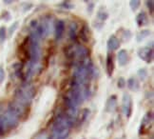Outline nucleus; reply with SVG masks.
<instances>
[{
  "mask_svg": "<svg viewBox=\"0 0 154 139\" xmlns=\"http://www.w3.org/2000/svg\"><path fill=\"white\" fill-rule=\"evenodd\" d=\"M4 79H5V70L3 69V67L0 66V84H2Z\"/></svg>",
  "mask_w": 154,
  "mask_h": 139,
  "instance_id": "27",
  "label": "nucleus"
},
{
  "mask_svg": "<svg viewBox=\"0 0 154 139\" xmlns=\"http://www.w3.org/2000/svg\"><path fill=\"white\" fill-rule=\"evenodd\" d=\"M77 31H78V25L75 21L70 22L69 28V36L72 41H76L77 39Z\"/></svg>",
  "mask_w": 154,
  "mask_h": 139,
  "instance_id": "13",
  "label": "nucleus"
},
{
  "mask_svg": "<svg viewBox=\"0 0 154 139\" xmlns=\"http://www.w3.org/2000/svg\"><path fill=\"white\" fill-rule=\"evenodd\" d=\"M114 68H115V66H114L113 56H112L111 54H108L106 60V74H108V75L109 77L113 74Z\"/></svg>",
  "mask_w": 154,
  "mask_h": 139,
  "instance_id": "9",
  "label": "nucleus"
},
{
  "mask_svg": "<svg viewBox=\"0 0 154 139\" xmlns=\"http://www.w3.org/2000/svg\"><path fill=\"white\" fill-rule=\"evenodd\" d=\"M94 9V2H88V14H91Z\"/></svg>",
  "mask_w": 154,
  "mask_h": 139,
  "instance_id": "30",
  "label": "nucleus"
},
{
  "mask_svg": "<svg viewBox=\"0 0 154 139\" xmlns=\"http://www.w3.org/2000/svg\"><path fill=\"white\" fill-rule=\"evenodd\" d=\"M8 112H10L17 119H26L29 115V105L20 103L18 101H11L8 105Z\"/></svg>",
  "mask_w": 154,
  "mask_h": 139,
  "instance_id": "2",
  "label": "nucleus"
},
{
  "mask_svg": "<svg viewBox=\"0 0 154 139\" xmlns=\"http://www.w3.org/2000/svg\"><path fill=\"white\" fill-rule=\"evenodd\" d=\"M34 139H50V136L46 132H42V134H39Z\"/></svg>",
  "mask_w": 154,
  "mask_h": 139,
  "instance_id": "29",
  "label": "nucleus"
},
{
  "mask_svg": "<svg viewBox=\"0 0 154 139\" xmlns=\"http://www.w3.org/2000/svg\"><path fill=\"white\" fill-rule=\"evenodd\" d=\"M13 69L14 71V74L18 76L21 77L24 80V74H23V69H24V65L21 62H16L13 65Z\"/></svg>",
  "mask_w": 154,
  "mask_h": 139,
  "instance_id": "17",
  "label": "nucleus"
},
{
  "mask_svg": "<svg viewBox=\"0 0 154 139\" xmlns=\"http://www.w3.org/2000/svg\"><path fill=\"white\" fill-rule=\"evenodd\" d=\"M141 5V2L139 0H131V1H129V6H130V9H131L133 11H136Z\"/></svg>",
  "mask_w": 154,
  "mask_h": 139,
  "instance_id": "21",
  "label": "nucleus"
},
{
  "mask_svg": "<svg viewBox=\"0 0 154 139\" xmlns=\"http://www.w3.org/2000/svg\"><path fill=\"white\" fill-rule=\"evenodd\" d=\"M146 7L149 8V13H150V14H153V9H154V1L153 0H147V1L146 2Z\"/></svg>",
  "mask_w": 154,
  "mask_h": 139,
  "instance_id": "26",
  "label": "nucleus"
},
{
  "mask_svg": "<svg viewBox=\"0 0 154 139\" xmlns=\"http://www.w3.org/2000/svg\"><path fill=\"white\" fill-rule=\"evenodd\" d=\"M37 26H38V20L37 19H33L31 21V23H29V28H31L32 30H34Z\"/></svg>",
  "mask_w": 154,
  "mask_h": 139,
  "instance_id": "28",
  "label": "nucleus"
},
{
  "mask_svg": "<svg viewBox=\"0 0 154 139\" xmlns=\"http://www.w3.org/2000/svg\"><path fill=\"white\" fill-rule=\"evenodd\" d=\"M136 23L139 27H144L149 23V17L145 11H141L136 15Z\"/></svg>",
  "mask_w": 154,
  "mask_h": 139,
  "instance_id": "11",
  "label": "nucleus"
},
{
  "mask_svg": "<svg viewBox=\"0 0 154 139\" xmlns=\"http://www.w3.org/2000/svg\"><path fill=\"white\" fill-rule=\"evenodd\" d=\"M83 139H85V138H83Z\"/></svg>",
  "mask_w": 154,
  "mask_h": 139,
  "instance_id": "33",
  "label": "nucleus"
},
{
  "mask_svg": "<svg viewBox=\"0 0 154 139\" xmlns=\"http://www.w3.org/2000/svg\"><path fill=\"white\" fill-rule=\"evenodd\" d=\"M138 76L140 77L141 80H145L147 76V71L145 68H142L138 71Z\"/></svg>",
  "mask_w": 154,
  "mask_h": 139,
  "instance_id": "23",
  "label": "nucleus"
},
{
  "mask_svg": "<svg viewBox=\"0 0 154 139\" xmlns=\"http://www.w3.org/2000/svg\"><path fill=\"white\" fill-rule=\"evenodd\" d=\"M117 60L120 66H125L128 61V53L126 50L119 51L117 54Z\"/></svg>",
  "mask_w": 154,
  "mask_h": 139,
  "instance_id": "14",
  "label": "nucleus"
},
{
  "mask_svg": "<svg viewBox=\"0 0 154 139\" xmlns=\"http://www.w3.org/2000/svg\"><path fill=\"white\" fill-rule=\"evenodd\" d=\"M149 34H150V32L149 30H142V31L140 33H138V34L136 35V40L138 42H141L144 39H146V37H149Z\"/></svg>",
  "mask_w": 154,
  "mask_h": 139,
  "instance_id": "18",
  "label": "nucleus"
},
{
  "mask_svg": "<svg viewBox=\"0 0 154 139\" xmlns=\"http://www.w3.org/2000/svg\"><path fill=\"white\" fill-rule=\"evenodd\" d=\"M126 84H127V82H126V79L124 77H120L119 79H118L117 86H118V88H119V89H124V88H125V86H126Z\"/></svg>",
  "mask_w": 154,
  "mask_h": 139,
  "instance_id": "25",
  "label": "nucleus"
},
{
  "mask_svg": "<svg viewBox=\"0 0 154 139\" xmlns=\"http://www.w3.org/2000/svg\"><path fill=\"white\" fill-rule=\"evenodd\" d=\"M117 106V97L116 95H111L109 98V100L106 101V112H111L115 110V108Z\"/></svg>",
  "mask_w": 154,
  "mask_h": 139,
  "instance_id": "12",
  "label": "nucleus"
},
{
  "mask_svg": "<svg viewBox=\"0 0 154 139\" xmlns=\"http://www.w3.org/2000/svg\"><path fill=\"white\" fill-rule=\"evenodd\" d=\"M18 25H19V23L18 22H14V23H13V25H11V27H10V29H9V35L10 36H11L14 34V33L16 31V29L18 28Z\"/></svg>",
  "mask_w": 154,
  "mask_h": 139,
  "instance_id": "24",
  "label": "nucleus"
},
{
  "mask_svg": "<svg viewBox=\"0 0 154 139\" xmlns=\"http://www.w3.org/2000/svg\"><path fill=\"white\" fill-rule=\"evenodd\" d=\"M152 123H153V112H147L141 121L140 129H139V135H143L146 134V132L150 130Z\"/></svg>",
  "mask_w": 154,
  "mask_h": 139,
  "instance_id": "3",
  "label": "nucleus"
},
{
  "mask_svg": "<svg viewBox=\"0 0 154 139\" xmlns=\"http://www.w3.org/2000/svg\"><path fill=\"white\" fill-rule=\"evenodd\" d=\"M35 94H36V88L32 84L28 82L24 83L18 89H16L14 92L16 101L25 105H29L32 100L34 98Z\"/></svg>",
  "mask_w": 154,
  "mask_h": 139,
  "instance_id": "1",
  "label": "nucleus"
},
{
  "mask_svg": "<svg viewBox=\"0 0 154 139\" xmlns=\"http://www.w3.org/2000/svg\"><path fill=\"white\" fill-rule=\"evenodd\" d=\"M65 28H66V25H65V22L63 20H58L56 22L54 29H55V38L57 40L61 39L63 37Z\"/></svg>",
  "mask_w": 154,
  "mask_h": 139,
  "instance_id": "10",
  "label": "nucleus"
},
{
  "mask_svg": "<svg viewBox=\"0 0 154 139\" xmlns=\"http://www.w3.org/2000/svg\"><path fill=\"white\" fill-rule=\"evenodd\" d=\"M138 56L145 61L146 63L149 64L153 60V48L151 47H143L138 51Z\"/></svg>",
  "mask_w": 154,
  "mask_h": 139,
  "instance_id": "5",
  "label": "nucleus"
},
{
  "mask_svg": "<svg viewBox=\"0 0 154 139\" xmlns=\"http://www.w3.org/2000/svg\"><path fill=\"white\" fill-rule=\"evenodd\" d=\"M127 83H128V87L130 90H132V92H137V90H139L140 83L137 79H136V78H134V77L128 78Z\"/></svg>",
  "mask_w": 154,
  "mask_h": 139,
  "instance_id": "16",
  "label": "nucleus"
},
{
  "mask_svg": "<svg viewBox=\"0 0 154 139\" xmlns=\"http://www.w3.org/2000/svg\"><path fill=\"white\" fill-rule=\"evenodd\" d=\"M59 7L64 8L66 10H72L74 8V3L70 2V1H63L59 4Z\"/></svg>",
  "mask_w": 154,
  "mask_h": 139,
  "instance_id": "20",
  "label": "nucleus"
},
{
  "mask_svg": "<svg viewBox=\"0 0 154 139\" xmlns=\"http://www.w3.org/2000/svg\"><path fill=\"white\" fill-rule=\"evenodd\" d=\"M122 110L127 118H129L132 113V99L128 93H125L122 98Z\"/></svg>",
  "mask_w": 154,
  "mask_h": 139,
  "instance_id": "4",
  "label": "nucleus"
},
{
  "mask_svg": "<svg viewBox=\"0 0 154 139\" xmlns=\"http://www.w3.org/2000/svg\"><path fill=\"white\" fill-rule=\"evenodd\" d=\"M97 18H98L100 21L104 22V21H106L109 18V14L106 13V11H103L101 9V10H99L98 13H97Z\"/></svg>",
  "mask_w": 154,
  "mask_h": 139,
  "instance_id": "19",
  "label": "nucleus"
},
{
  "mask_svg": "<svg viewBox=\"0 0 154 139\" xmlns=\"http://www.w3.org/2000/svg\"><path fill=\"white\" fill-rule=\"evenodd\" d=\"M79 37L81 38V40L84 42V43H88L91 39V31L90 28H88V25H83V27L81 28L80 32H79Z\"/></svg>",
  "mask_w": 154,
  "mask_h": 139,
  "instance_id": "8",
  "label": "nucleus"
},
{
  "mask_svg": "<svg viewBox=\"0 0 154 139\" xmlns=\"http://www.w3.org/2000/svg\"><path fill=\"white\" fill-rule=\"evenodd\" d=\"M11 3H13V1H11V0H4V4L9 5V4H11Z\"/></svg>",
  "mask_w": 154,
  "mask_h": 139,
  "instance_id": "32",
  "label": "nucleus"
},
{
  "mask_svg": "<svg viewBox=\"0 0 154 139\" xmlns=\"http://www.w3.org/2000/svg\"><path fill=\"white\" fill-rule=\"evenodd\" d=\"M69 134V129L52 130V134L50 136V139H67Z\"/></svg>",
  "mask_w": 154,
  "mask_h": 139,
  "instance_id": "6",
  "label": "nucleus"
},
{
  "mask_svg": "<svg viewBox=\"0 0 154 139\" xmlns=\"http://www.w3.org/2000/svg\"><path fill=\"white\" fill-rule=\"evenodd\" d=\"M88 113H90V110L87 108L83 109L81 111V112L79 113V115L77 114V117H76V123L77 125H81L82 123H84L86 121V119L88 118Z\"/></svg>",
  "mask_w": 154,
  "mask_h": 139,
  "instance_id": "15",
  "label": "nucleus"
},
{
  "mask_svg": "<svg viewBox=\"0 0 154 139\" xmlns=\"http://www.w3.org/2000/svg\"><path fill=\"white\" fill-rule=\"evenodd\" d=\"M106 46L109 51H116L119 49L120 47V40L117 37L116 35L112 34L110 37L109 38L108 42H106Z\"/></svg>",
  "mask_w": 154,
  "mask_h": 139,
  "instance_id": "7",
  "label": "nucleus"
},
{
  "mask_svg": "<svg viewBox=\"0 0 154 139\" xmlns=\"http://www.w3.org/2000/svg\"><path fill=\"white\" fill-rule=\"evenodd\" d=\"M32 7V4H29V6H27V4H26V5H24V11H29V10L31 9Z\"/></svg>",
  "mask_w": 154,
  "mask_h": 139,
  "instance_id": "31",
  "label": "nucleus"
},
{
  "mask_svg": "<svg viewBox=\"0 0 154 139\" xmlns=\"http://www.w3.org/2000/svg\"><path fill=\"white\" fill-rule=\"evenodd\" d=\"M7 37V30L5 27L0 28V43H3Z\"/></svg>",
  "mask_w": 154,
  "mask_h": 139,
  "instance_id": "22",
  "label": "nucleus"
}]
</instances>
